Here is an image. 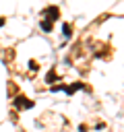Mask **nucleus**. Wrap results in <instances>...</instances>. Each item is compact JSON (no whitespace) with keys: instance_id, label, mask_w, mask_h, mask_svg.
<instances>
[{"instance_id":"nucleus-3","label":"nucleus","mask_w":124,"mask_h":132,"mask_svg":"<svg viewBox=\"0 0 124 132\" xmlns=\"http://www.w3.org/2000/svg\"><path fill=\"white\" fill-rule=\"evenodd\" d=\"M39 27H41V31H45V33H52V21H41L39 23Z\"/></svg>"},{"instance_id":"nucleus-4","label":"nucleus","mask_w":124,"mask_h":132,"mask_svg":"<svg viewBox=\"0 0 124 132\" xmlns=\"http://www.w3.org/2000/svg\"><path fill=\"white\" fill-rule=\"evenodd\" d=\"M62 33H64V37H70L72 35V25L70 23H64L62 25Z\"/></svg>"},{"instance_id":"nucleus-1","label":"nucleus","mask_w":124,"mask_h":132,"mask_svg":"<svg viewBox=\"0 0 124 132\" xmlns=\"http://www.w3.org/2000/svg\"><path fill=\"white\" fill-rule=\"evenodd\" d=\"M35 103L31 101V99H27V97H23V95H17L14 97V107L17 109H31Z\"/></svg>"},{"instance_id":"nucleus-6","label":"nucleus","mask_w":124,"mask_h":132,"mask_svg":"<svg viewBox=\"0 0 124 132\" xmlns=\"http://www.w3.org/2000/svg\"><path fill=\"white\" fill-rule=\"evenodd\" d=\"M29 68H31V70H33V72H35V70H37V68H39V64H37V62H35V60H31V62H29Z\"/></svg>"},{"instance_id":"nucleus-2","label":"nucleus","mask_w":124,"mask_h":132,"mask_svg":"<svg viewBox=\"0 0 124 132\" xmlns=\"http://www.w3.org/2000/svg\"><path fill=\"white\" fill-rule=\"evenodd\" d=\"M43 16H45V21H56V19H60V8L58 6H48L43 10Z\"/></svg>"},{"instance_id":"nucleus-7","label":"nucleus","mask_w":124,"mask_h":132,"mask_svg":"<svg viewBox=\"0 0 124 132\" xmlns=\"http://www.w3.org/2000/svg\"><path fill=\"white\" fill-rule=\"evenodd\" d=\"M2 25H4V19H2V16H0V27H2Z\"/></svg>"},{"instance_id":"nucleus-5","label":"nucleus","mask_w":124,"mask_h":132,"mask_svg":"<svg viewBox=\"0 0 124 132\" xmlns=\"http://www.w3.org/2000/svg\"><path fill=\"white\" fill-rule=\"evenodd\" d=\"M45 80H48V82H54V80H58V74H56V70H50V72H48V76H45Z\"/></svg>"}]
</instances>
